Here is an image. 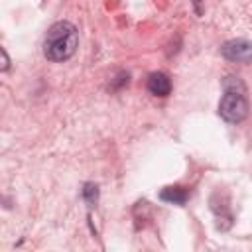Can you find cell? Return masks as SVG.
<instances>
[{
  "label": "cell",
  "instance_id": "cell-1",
  "mask_svg": "<svg viewBox=\"0 0 252 252\" xmlns=\"http://www.w3.org/2000/svg\"><path fill=\"white\" fill-rule=\"evenodd\" d=\"M77 45H79L77 28L71 22H55L47 30V35L43 41V55L53 63H61L73 57V53L77 51Z\"/></svg>",
  "mask_w": 252,
  "mask_h": 252
},
{
  "label": "cell",
  "instance_id": "cell-2",
  "mask_svg": "<svg viewBox=\"0 0 252 252\" xmlns=\"http://www.w3.org/2000/svg\"><path fill=\"white\" fill-rule=\"evenodd\" d=\"M246 93H236V91H224L220 102H219V114L232 124L242 122L248 116V100L244 96Z\"/></svg>",
  "mask_w": 252,
  "mask_h": 252
},
{
  "label": "cell",
  "instance_id": "cell-3",
  "mask_svg": "<svg viewBox=\"0 0 252 252\" xmlns=\"http://www.w3.org/2000/svg\"><path fill=\"white\" fill-rule=\"evenodd\" d=\"M220 53L228 61L252 65V41L248 39H230L220 47Z\"/></svg>",
  "mask_w": 252,
  "mask_h": 252
},
{
  "label": "cell",
  "instance_id": "cell-4",
  "mask_svg": "<svg viewBox=\"0 0 252 252\" xmlns=\"http://www.w3.org/2000/svg\"><path fill=\"white\" fill-rule=\"evenodd\" d=\"M148 91L156 96H167L171 93V81L165 73L156 71L148 77Z\"/></svg>",
  "mask_w": 252,
  "mask_h": 252
},
{
  "label": "cell",
  "instance_id": "cell-5",
  "mask_svg": "<svg viewBox=\"0 0 252 252\" xmlns=\"http://www.w3.org/2000/svg\"><path fill=\"white\" fill-rule=\"evenodd\" d=\"M187 191L183 189V187H179V185H175V187H165L161 193H159V199L161 201H167V203H173V205H185V201H187Z\"/></svg>",
  "mask_w": 252,
  "mask_h": 252
},
{
  "label": "cell",
  "instance_id": "cell-6",
  "mask_svg": "<svg viewBox=\"0 0 252 252\" xmlns=\"http://www.w3.org/2000/svg\"><path fill=\"white\" fill-rule=\"evenodd\" d=\"M83 199L87 201L89 207L96 205V201H98V187L94 183H85V187H83Z\"/></svg>",
  "mask_w": 252,
  "mask_h": 252
},
{
  "label": "cell",
  "instance_id": "cell-7",
  "mask_svg": "<svg viewBox=\"0 0 252 252\" xmlns=\"http://www.w3.org/2000/svg\"><path fill=\"white\" fill-rule=\"evenodd\" d=\"M222 87H224V91H236V93H246V87H244V83L240 81V77H226L224 81H222Z\"/></svg>",
  "mask_w": 252,
  "mask_h": 252
},
{
  "label": "cell",
  "instance_id": "cell-8",
  "mask_svg": "<svg viewBox=\"0 0 252 252\" xmlns=\"http://www.w3.org/2000/svg\"><path fill=\"white\" fill-rule=\"evenodd\" d=\"M8 65H10L8 53H6V49H2V65H0V71H6V69H8Z\"/></svg>",
  "mask_w": 252,
  "mask_h": 252
},
{
  "label": "cell",
  "instance_id": "cell-9",
  "mask_svg": "<svg viewBox=\"0 0 252 252\" xmlns=\"http://www.w3.org/2000/svg\"><path fill=\"white\" fill-rule=\"evenodd\" d=\"M201 4H203V0H193V8H195V14H197V16H201V14H203Z\"/></svg>",
  "mask_w": 252,
  "mask_h": 252
}]
</instances>
